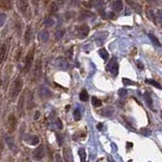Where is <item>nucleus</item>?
<instances>
[{"mask_svg":"<svg viewBox=\"0 0 162 162\" xmlns=\"http://www.w3.org/2000/svg\"><path fill=\"white\" fill-rule=\"evenodd\" d=\"M0 107H1V101H0Z\"/></svg>","mask_w":162,"mask_h":162,"instance_id":"nucleus-47","label":"nucleus"},{"mask_svg":"<svg viewBox=\"0 0 162 162\" xmlns=\"http://www.w3.org/2000/svg\"><path fill=\"white\" fill-rule=\"evenodd\" d=\"M156 16H157V21L162 25V11L161 10H158Z\"/></svg>","mask_w":162,"mask_h":162,"instance_id":"nucleus-36","label":"nucleus"},{"mask_svg":"<svg viewBox=\"0 0 162 162\" xmlns=\"http://www.w3.org/2000/svg\"><path fill=\"white\" fill-rule=\"evenodd\" d=\"M4 151V142H3L2 138H0V159L2 157V153Z\"/></svg>","mask_w":162,"mask_h":162,"instance_id":"nucleus-33","label":"nucleus"},{"mask_svg":"<svg viewBox=\"0 0 162 162\" xmlns=\"http://www.w3.org/2000/svg\"><path fill=\"white\" fill-rule=\"evenodd\" d=\"M112 9H114V11L115 12H120L123 10L124 8V3L123 1H121V0H115V1L112 3Z\"/></svg>","mask_w":162,"mask_h":162,"instance_id":"nucleus-12","label":"nucleus"},{"mask_svg":"<svg viewBox=\"0 0 162 162\" xmlns=\"http://www.w3.org/2000/svg\"><path fill=\"white\" fill-rule=\"evenodd\" d=\"M127 93H128V90L126 88H122V89H120V90H119V95H120L121 97L126 96V95H127Z\"/></svg>","mask_w":162,"mask_h":162,"instance_id":"nucleus-35","label":"nucleus"},{"mask_svg":"<svg viewBox=\"0 0 162 162\" xmlns=\"http://www.w3.org/2000/svg\"><path fill=\"white\" fill-rule=\"evenodd\" d=\"M147 16L151 19V21H155V18H154V17L156 16V14H154V13L152 12L151 10H148V11H147Z\"/></svg>","mask_w":162,"mask_h":162,"instance_id":"nucleus-38","label":"nucleus"},{"mask_svg":"<svg viewBox=\"0 0 162 162\" xmlns=\"http://www.w3.org/2000/svg\"><path fill=\"white\" fill-rule=\"evenodd\" d=\"M5 140H6V143L8 144V147L10 148L11 150H14L15 145H14V143H13V139L9 136H5Z\"/></svg>","mask_w":162,"mask_h":162,"instance_id":"nucleus-24","label":"nucleus"},{"mask_svg":"<svg viewBox=\"0 0 162 162\" xmlns=\"http://www.w3.org/2000/svg\"><path fill=\"white\" fill-rule=\"evenodd\" d=\"M57 2H58V5L59 6H62L66 2V0H57Z\"/></svg>","mask_w":162,"mask_h":162,"instance_id":"nucleus-41","label":"nucleus"},{"mask_svg":"<svg viewBox=\"0 0 162 162\" xmlns=\"http://www.w3.org/2000/svg\"><path fill=\"white\" fill-rule=\"evenodd\" d=\"M92 5L94 7H96L98 9V11L104 9V1L102 0H92Z\"/></svg>","mask_w":162,"mask_h":162,"instance_id":"nucleus-18","label":"nucleus"},{"mask_svg":"<svg viewBox=\"0 0 162 162\" xmlns=\"http://www.w3.org/2000/svg\"><path fill=\"white\" fill-rule=\"evenodd\" d=\"M73 115H74V119L75 121H80L81 120V111L78 110V108H76L73 112Z\"/></svg>","mask_w":162,"mask_h":162,"instance_id":"nucleus-30","label":"nucleus"},{"mask_svg":"<svg viewBox=\"0 0 162 162\" xmlns=\"http://www.w3.org/2000/svg\"><path fill=\"white\" fill-rule=\"evenodd\" d=\"M79 156H80V160L81 162H85L86 160V153H85V150L84 149H79Z\"/></svg>","mask_w":162,"mask_h":162,"instance_id":"nucleus-29","label":"nucleus"},{"mask_svg":"<svg viewBox=\"0 0 162 162\" xmlns=\"http://www.w3.org/2000/svg\"><path fill=\"white\" fill-rule=\"evenodd\" d=\"M16 126H17V120H16L14 115L10 114L7 119V130L9 134L13 133L16 130Z\"/></svg>","mask_w":162,"mask_h":162,"instance_id":"nucleus-6","label":"nucleus"},{"mask_svg":"<svg viewBox=\"0 0 162 162\" xmlns=\"http://www.w3.org/2000/svg\"><path fill=\"white\" fill-rule=\"evenodd\" d=\"M64 34H65V31H58L55 34V39L56 40H60L63 37V35H64Z\"/></svg>","mask_w":162,"mask_h":162,"instance_id":"nucleus-34","label":"nucleus"},{"mask_svg":"<svg viewBox=\"0 0 162 162\" xmlns=\"http://www.w3.org/2000/svg\"><path fill=\"white\" fill-rule=\"evenodd\" d=\"M31 162H32V161H31Z\"/></svg>","mask_w":162,"mask_h":162,"instance_id":"nucleus-48","label":"nucleus"},{"mask_svg":"<svg viewBox=\"0 0 162 162\" xmlns=\"http://www.w3.org/2000/svg\"><path fill=\"white\" fill-rule=\"evenodd\" d=\"M57 140H58V144L61 146V145L63 144V137H62V135L57 134Z\"/></svg>","mask_w":162,"mask_h":162,"instance_id":"nucleus-40","label":"nucleus"},{"mask_svg":"<svg viewBox=\"0 0 162 162\" xmlns=\"http://www.w3.org/2000/svg\"><path fill=\"white\" fill-rule=\"evenodd\" d=\"M63 158H64L65 162H74L73 155H72L70 148H64V150H63Z\"/></svg>","mask_w":162,"mask_h":162,"instance_id":"nucleus-10","label":"nucleus"},{"mask_svg":"<svg viewBox=\"0 0 162 162\" xmlns=\"http://www.w3.org/2000/svg\"><path fill=\"white\" fill-rule=\"evenodd\" d=\"M129 4L131 5V7L133 8V9H135L137 12H141V7H140V5L139 4H137L136 2H134V1H132V0H126Z\"/></svg>","mask_w":162,"mask_h":162,"instance_id":"nucleus-22","label":"nucleus"},{"mask_svg":"<svg viewBox=\"0 0 162 162\" xmlns=\"http://www.w3.org/2000/svg\"><path fill=\"white\" fill-rule=\"evenodd\" d=\"M40 143V139L38 136H32L31 137V141H29V144L32 145V146H36V145H39Z\"/></svg>","mask_w":162,"mask_h":162,"instance_id":"nucleus-27","label":"nucleus"},{"mask_svg":"<svg viewBox=\"0 0 162 162\" xmlns=\"http://www.w3.org/2000/svg\"><path fill=\"white\" fill-rule=\"evenodd\" d=\"M17 111L19 112V115H22L24 111V96H21L18 100V104H17Z\"/></svg>","mask_w":162,"mask_h":162,"instance_id":"nucleus-14","label":"nucleus"},{"mask_svg":"<svg viewBox=\"0 0 162 162\" xmlns=\"http://www.w3.org/2000/svg\"><path fill=\"white\" fill-rule=\"evenodd\" d=\"M145 82H146L147 84H150V85H152V86L156 87L158 89H162V86L160 85V83H158L156 80H154V79H146Z\"/></svg>","mask_w":162,"mask_h":162,"instance_id":"nucleus-19","label":"nucleus"},{"mask_svg":"<svg viewBox=\"0 0 162 162\" xmlns=\"http://www.w3.org/2000/svg\"><path fill=\"white\" fill-rule=\"evenodd\" d=\"M44 157H45V147L44 145L41 144L32 152V158L37 161H41Z\"/></svg>","mask_w":162,"mask_h":162,"instance_id":"nucleus-5","label":"nucleus"},{"mask_svg":"<svg viewBox=\"0 0 162 162\" xmlns=\"http://www.w3.org/2000/svg\"><path fill=\"white\" fill-rule=\"evenodd\" d=\"M56 64H57V66L59 68H61V69H68L69 68V64H68V62L65 60L64 58H59L57 59V61H56Z\"/></svg>","mask_w":162,"mask_h":162,"instance_id":"nucleus-13","label":"nucleus"},{"mask_svg":"<svg viewBox=\"0 0 162 162\" xmlns=\"http://www.w3.org/2000/svg\"><path fill=\"white\" fill-rule=\"evenodd\" d=\"M57 9H58V6L57 4H56L55 2H53L52 4H51V7H50V11L53 13V12H56L57 11Z\"/></svg>","mask_w":162,"mask_h":162,"instance_id":"nucleus-37","label":"nucleus"},{"mask_svg":"<svg viewBox=\"0 0 162 162\" xmlns=\"http://www.w3.org/2000/svg\"><path fill=\"white\" fill-rule=\"evenodd\" d=\"M122 82H123L124 86H128V85H136L137 84L136 82L132 81V80H130V79H128V78H123Z\"/></svg>","mask_w":162,"mask_h":162,"instance_id":"nucleus-28","label":"nucleus"},{"mask_svg":"<svg viewBox=\"0 0 162 162\" xmlns=\"http://www.w3.org/2000/svg\"><path fill=\"white\" fill-rule=\"evenodd\" d=\"M97 129H98V130H100V131L102 130V124H101V123L97 125Z\"/></svg>","mask_w":162,"mask_h":162,"instance_id":"nucleus-45","label":"nucleus"},{"mask_svg":"<svg viewBox=\"0 0 162 162\" xmlns=\"http://www.w3.org/2000/svg\"><path fill=\"white\" fill-rule=\"evenodd\" d=\"M32 5H34V7H37V5H38V0H32Z\"/></svg>","mask_w":162,"mask_h":162,"instance_id":"nucleus-43","label":"nucleus"},{"mask_svg":"<svg viewBox=\"0 0 162 162\" xmlns=\"http://www.w3.org/2000/svg\"><path fill=\"white\" fill-rule=\"evenodd\" d=\"M148 37H149L150 41L153 43V45L157 46V47H161V44H160L159 40H158V38L156 37V36H154V35H152V34H149V35H148Z\"/></svg>","mask_w":162,"mask_h":162,"instance_id":"nucleus-20","label":"nucleus"},{"mask_svg":"<svg viewBox=\"0 0 162 162\" xmlns=\"http://www.w3.org/2000/svg\"><path fill=\"white\" fill-rule=\"evenodd\" d=\"M91 101H92L93 107H100L101 105V100H100V98H97L96 96H92Z\"/></svg>","mask_w":162,"mask_h":162,"instance_id":"nucleus-26","label":"nucleus"},{"mask_svg":"<svg viewBox=\"0 0 162 162\" xmlns=\"http://www.w3.org/2000/svg\"><path fill=\"white\" fill-rule=\"evenodd\" d=\"M42 74V61L41 59H39L37 62V65H36V69H35V75L37 77H40Z\"/></svg>","mask_w":162,"mask_h":162,"instance_id":"nucleus-15","label":"nucleus"},{"mask_svg":"<svg viewBox=\"0 0 162 162\" xmlns=\"http://www.w3.org/2000/svg\"><path fill=\"white\" fill-rule=\"evenodd\" d=\"M49 38H50V36H49V32L46 31V29H44V31H42L41 32H40V39H41L42 42H48Z\"/></svg>","mask_w":162,"mask_h":162,"instance_id":"nucleus-17","label":"nucleus"},{"mask_svg":"<svg viewBox=\"0 0 162 162\" xmlns=\"http://www.w3.org/2000/svg\"><path fill=\"white\" fill-rule=\"evenodd\" d=\"M22 86H24V81H22V79L21 76H17L16 79L13 82V85L11 87V92H10V95H11V98L12 100H14L16 98V96L21 93Z\"/></svg>","mask_w":162,"mask_h":162,"instance_id":"nucleus-1","label":"nucleus"},{"mask_svg":"<svg viewBox=\"0 0 162 162\" xmlns=\"http://www.w3.org/2000/svg\"><path fill=\"white\" fill-rule=\"evenodd\" d=\"M13 0H0V6L4 8H10Z\"/></svg>","mask_w":162,"mask_h":162,"instance_id":"nucleus-21","label":"nucleus"},{"mask_svg":"<svg viewBox=\"0 0 162 162\" xmlns=\"http://www.w3.org/2000/svg\"><path fill=\"white\" fill-rule=\"evenodd\" d=\"M56 125H57L58 129H60V130L63 128V125H62V122L60 119H56Z\"/></svg>","mask_w":162,"mask_h":162,"instance_id":"nucleus-39","label":"nucleus"},{"mask_svg":"<svg viewBox=\"0 0 162 162\" xmlns=\"http://www.w3.org/2000/svg\"><path fill=\"white\" fill-rule=\"evenodd\" d=\"M9 50V46L7 43L3 42L0 43V65L5 61L6 57H7V52Z\"/></svg>","mask_w":162,"mask_h":162,"instance_id":"nucleus-7","label":"nucleus"},{"mask_svg":"<svg viewBox=\"0 0 162 162\" xmlns=\"http://www.w3.org/2000/svg\"><path fill=\"white\" fill-rule=\"evenodd\" d=\"M145 100H146V104H147L148 107H149L151 110H152V108H153V101H152V98H151L149 93L145 94Z\"/></svg>","mask_w":162,"mask_h":162,"instance_id":"nucleus-25","label":"nucleus"},{"mask_svg":"<svg viewBox=\"0 0 162 162\" xmlns=\"http://www.w3.org/2000/svg\"><path fill=\"white\" fill-rule=\"evenodd\" d=\"M107 71L108 73H111L112 76H117L119 74V64L117 59L115 57L111 58V60L108 61L107 65Z\"/></svg>","mask_w":162,"mask_h":162,"instance_id":"nucleus-3","label":"nucleus"},{"mask_svg":"<svg viewBox=\"0 0 162 162\" xmlns=\"http://www.w3.org/2000/svg\"><path fill=\"white\" fill-rule=\"evenodd\" d=\"M6 18H7L6 14H4V13H0V28H1V26H3V24H5Z\"/></svg>","mask_w":162,"mask_h":162,"instance_id":"nucleus-31","label":"nucleus"},{"mask_svg":"<svg viewBox=\"0 0 162 162\" xmlns=\"http://www.w3.org/2000/svg\"><path fill=\"white\" fill-rule=\"evenodd\" d=\"M39 117H40V112H39V111H37V112H36V117H35V120H38V119H39Z\"/></svg>","mask_w":162,"mask_h":162,"instance_id":"nucleus-46","label":"nucleus"},{"mask_svg":"<svg viewBox=\"0 0 162 162\" xmlns=\"http://www.w3.org/2000/svg\"><path fill=\"white\" fill-rule=\"evenodd\" d=\"M98 55H100L104 61H107V59L110 58V54H108V52L105 50V49H104V48H101V49L98 50Z\"/></svg>","mask_w":162,"mask_h":162,"instance_id":"nucleus-16","label":"nucleus"},{"mask_svg":"<svg viewBox=\"0 0 162 162\" xmlns=\"http://www.w3.org/2000/svg\"><path fill=\"white\" fill-rule=\"evenodd\" d=\"M137 66H138V68H140V69H143L144 68L143 64H142V62H140V61L137 62Z\"/></svg>","mask_w":162,"mask_h":162,"instance_id":"nucleus-42","label":"nucleus"},{"mask_svg":"<svg viewBox=\"0 0 162 162\" xmlns=\"http://www.w3.org/2000/svg\"><path fill=\"white\" fill-rule=\"evenodd\" d=\"M107 36H108V32H100V34H97V37H96V39H95L96 45L97 46L104 45L105 42V39L107 38Z\"/></svg>","mask_w":162,"mask_h":162,"instance_id":"nucleus-9","label":"nucleus"},{"mask_svg":"<svg viewBox=\"0 0 162 162\" xmlns=\"http://www.w3.org/2000/svg\"><path fill=\"white\" fill-rule=\"evenodd\" d=\"M79 98H80L81 101H87L89 100V95L87 93V91L83 89L81 92H80V95H79Z\"/></svg>","mask_w":162,"mask_h":162,"instance_id":"nucleus-23","label":"nucleus"},{"mask_svg":"<svg viewBox=\"0 0 162 162\" xmlns=\"http://www.w3.org/2000/svg\"><path fill=\"white\" fill-rule=\"evenodd\" d=\"M34 56H35V48L32 47L25 57V63H24V73H28V72L31 70V68L32 66V62H34Z\"/></svg>","mask_w":162,"mask_h":162,"instance_id":"nucleus-4","label":"nucleus"},{"mask_svg":"<svg viewBox=\"0 0 162 162\" xmlns=\"http://www.w3.org/2000/svg\"><path fill=\"white\" fill-rule=\"evenodd\" d=\"M45 24L47 26H52L54 25V19H53L52 17H47L45 19Z\"/></svg>","mask_w":162,"mask_h":162,"instance_id":"nucleus-32","label":"nucleus"},{"mask_svg":"<svg viewBox=\"0 0 162 162\" xmlns=\"http://www.w3.org/2000/svg\"><path fill=\"white\" fill-rule=\"evenodd\" d=\"M32 39V26L31 25H28V28H26V31L24 32V42H25V44L28 45Z\"/></svg>","mask_w":162,"mask_h":162,"instance_id":"nucleus-11","label":"nucleus"},{"mask_svg":"<svg viewBox=\"0 0 162 162\" xmlns=\"http://www.w3.org/2000/svg\"><path fill=\"white\" fill-rule=\"evenodd\" d=\"M76 29V34H77V37L79 39H83L85 37H87V35L89 34V26L86 24L77 26L75 28Z\"/></svg>","mask_w":162,"mask_h":162,"instance_id":"nucleus-8","label":"nucleus"},{"mask_svg":"<svg viewBox=\"0 0 162 162\" xmlns=\"http://www.w3.org/2000/svg\"><path fill=\"white\" fill-rule=\"evenodd\" d=\"M16 7L18 11L21 13L24 17H29V3L28 0H17L16 1Z\"/></svg>","mask_w":162,"mask_h":162,"instance_id":"nucleus-2","label":"nucleus"},{"mask_svg":"<svg viewBox=\"0 0 162 162\" xmlns=\"http://www.w3.org/2000/svg\"><path fill=\"white\" fill-rule=\"evenodd\" d=\"M72 52H73V48H71L70 49V51H69L68 53H67V54H68V57H72Z\"/></svg>","mask_w":162,"mask_h":162,"instance_id":"nucleus-44","label":"nucleus"}]
</instances>
